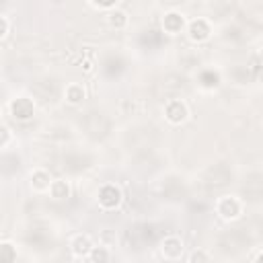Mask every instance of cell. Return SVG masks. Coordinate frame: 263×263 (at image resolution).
Listing matches in <instances>:
<instances>
[{
	"mask_svg": "<svg viewBox=\"0 0 263 263\" xmlns=\"http://www.w3.org/2000/svg\"><path fill=\"white\" fill-rule=\"evenodd\" d=\"M119 201H121V191H119V187H115V185H105V187H101V191H99V203H101L103 208L113 210V208L119 205Z\"/></svg>",
	"mask_w": 263,
	"mask_h": 263,
	"instance_id": "cell-1",
	"label": "cell"
},
{
	"mask_svg": "<svg viewBox=\"0 0 263 263\" xmlns=\"http://www.w3.org/2000/svg\"><path fill=\"white\" fill-rule=\"evenodd\" d=\"M10 111H12V117H14V119L25 121V119L33 117L35 105H33V101H29V99H25V97H18V99H14V101L10 103Z\"/></svg>",
	"mask_w": 263,
	"mask_h": 263,
	"instance_id": "cell-2",
	"label": "cell"
},
{
	"mask_svg": "<svg viewBox=\"0 0 263 263\" xmlns=\"http://www.w3.org/2000/svg\"><path fill=\"white\" fill-rule=\"evenodd\" d=\"M164 113H166V119H168L171 123H181V121H185V117H187V107H185L183 101H171V103L166 105Z\"/></svg>",
	"mask_w": 263,
	"mask_h": 263,
	"instance_id": "cell-3",
	"label": "cell"
},
{
	"mask_svg": "<svg viewBox=\"0 0 263 263\" xmlns=\"http://www.w3.org/2000/svg\"><path fill=\"white\" fill-rule=\"evenodd\" d=\"M181 253H183V242H181L177 236L164 238V242H162V255H164L166 259H179Z\"/></svg>",
	"mask_w": 263,
	"mask_h": 263,
	"instance_id": "cell-4",
	"label": "cell"
},
{
	"mask_svg": "<svg viewBox=\"0 0 263 263\" xmlns=\"http://www.w3.org/2000/svg\"><path fill=\"white\" fill-rule=\"evenodd\" d=\"M238 212H240V205H238V201H236L234 197H224V199H220V203H218V214H220L222 218H236Z\"/></svg>",
	"mask_w": 263,
	"mask_h": 263,
	"instance_id": "cell-5",
	"label": "cell"
},
{
	"mask_svg": "<svg viewBox=\"0 0 263 263\" xmlns=\"http://www.w3.org/2000/svg\"><path fill=\"white\" fill-rule=\"evenodd\" d=\"M208 35H210V27L203 18H197L189 25V37L193 41H203V39H208Z\"/></svg>",
	"mask_w": 263,
	"mask_h": 263,
	"instance_id": "cell-6",
	"label": "cell"
},
{
	"mask_svg": "<svg viewBox=\"0 0 263 263\" xmlns=\"http://www.w3.org/2000/svg\"><path fill=\"white\" fill-rule=\"evenodd\" d=\"M92 249L95 247H92V242H90L88 236H76L74 242H72V253L76 257H86V255H90Z\"/></svg>",
	"mask_w": 263,
	"mask_h": 263,
	"instance_id": "cell-7",
	"label": "cell"
},
{
	"mask_svg": "<svg viewBox=\"0 0 263 263\" xmlns=\"http://www.w3.org/2000/svg\"><path fill=\"white\" fill-rule=\"evenodd\" d=\"M162 25H164V31H166V33L175 35V33H179V31L183 29V16L177 14V12H168V14L164 16Z\"/></svg>",
	"mask_w": 263,
	"mask_h": 263,
	"instance_id": "cell-8",
	"label": "cell"
},
{
	"mask_svg": "<svg viewBox=\"0 0 263 263\" xmlns=\"http://www.w3.org/2000/svg\"><path fill=\"white\" fill-rule=\"evenodd\" d=\"M31 179H33V187L35 189H49L51 187V179H49V175L45 171H35Z\"/></svg>",
	"mask_w": 263,
	"mask_h": 263,
	"instance_id": "cell-9",
	"label": "cell"
},
{
	"mask_svg": "<svg viewBox=\"0 0 263 263\" xmlns=\"http://www.w3.org/2000/svg\"><path fill=\"white\" fill-rule=\"evenodd\" d=\"M49 191H51V197H55V199H64V197H68V193H70L66 181H53L51 187H49Z\"/></svg>",
	"mask_w": 263,
	"mask_h": 263,
	"instance_id": "cell-10",
	"label": "cell"
},
{
	"mask_svg": "<svg viewBox=\"0 0 263 263\" xmlns=\"http://www.w3.org/2000/svg\"><path fill=\"white\" fill-rule=\"evenodd\" d=\"M66 99H68L70 103L82 101V99H84V88H82L80 84H70V86L66 88Z\"/></svg>",
	"mask_w": 263,
	"mask_h": 263,
	"instance_id": "cell-11",
	"label": "cell"
},
{
	"mask_svg": "<svg viewBox=\"0 0 263 263\" xmlns=\"http://www.w3.org/2000/svg\"><path fill=\"white\" fill-rule=\"evenodd\" d=\"M90 259H92V263H107L109 251H107L105 247H95V249L90 251Z\"/></svg>",
	"mask_w": 263,
	"mask_h": 263,
	"instance_id": "cell-12",
	"label": "cell"
},
{
	"mask_svg": "<svg viewBox=\"0 0 263 263\" xmlns=\"http://www.w3.org/2000/svg\"><path fill=\"white\" fill-rule=\"evenodd\" d=\"M14 257H16V251L12 249V245L4 242V245L0 247V261H2V263H12Z\"/></svg>",
	"mask_w": 263,
	"mask_h": 263,
	"instance_id": "cell-13",
	"label": "cell"
},
{
	"mask_svg": "<svg viewBox=\"0 0 263 263\" xmlns=\"http://www.w3.org/2000/svg\"><path fill=\"white\" fill-rule=\"evenodd\" d=\"M201 82H203V86H216V84H218V74H214V72H203V74H201Z\"/></svg>",
	"mask_w": 263,
	"mask_h": 263,
	"instance_id": "cell-14",
	"label": "cell"
},
{
	"mask_svg": "<svg viewBox=\"0 0 263 263\" xmlns=\"http://www.w3.org/2000/svg\"><path fill=\"white\" fill-rule=\"evenodd\" d=\"M125 21H127V18H125V14H123V12H119V10H115V12L111 14V25H113V27H123V25H125Z\"/></svg>",
	"mask_w": 263,
	"mask_h": 263,
	"instance_id": "cell-15",
	"label": "cell"
},
{
	"mask_svg": "<svg viewBox=\"0 0 263 263\" xmlns=\"http://www.w3.org/2000/svg\"><path fill=\"white\" fill-rule=\"evenodd\" d=\"M6 29H8V23H6L4 16H0V35H2V37L6 35Z\"/></svg>",
	"mask_w": 263,
	"mask_h": 263,
	"instance_id": "cell-16",
	"label": "cell"
},
{
	"mask_svg": "<svg viewBox=\"0 0 263 263\" xmlns=\"http://www.w3.org/2000/svg\"><path fill=\"white\" fill-rule=\"evenodd\" d=\"M257 263H263V253H261V255L257 257Z\"/></svg>",
	"mask_w": 263,
	"mask_h": 263,
	"instance_id": "cell-17",
	"label": "cell"
}]
</instances>
